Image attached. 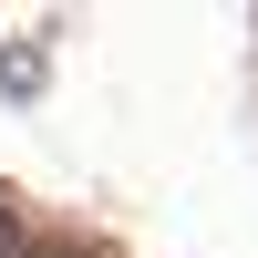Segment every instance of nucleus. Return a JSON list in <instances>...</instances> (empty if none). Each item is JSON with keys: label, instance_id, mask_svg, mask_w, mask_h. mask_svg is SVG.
<instances>
[{"label": "nucleus", "instance_id": "nucleus-3", "mask_svg": "<svg viewBox=\"0 0 258 258\" xmlns=\"http://www.w3.org/2000/svg\"><path fill=\"white\" fill-rule=\"evenodd\" d=\"M21 258H62V248H21Z\"/></svg>", "mask_w": 258, "mask_h": 258}, {"label": "nucleus", "instance_id": "nucleus-2", "mask_svg": "<svg viewBox=\"0 0 258 258\" xmlns=\"http://www.w3.org/2000/svg\"><path fill=\"white\" fill-rule=\"evenodd\" d=\"M0 258H21V238H11V217H0Z\"/></svg>", "mask_w": 258, "mask_h": 258}, {"label": "nucleus", "instance_id": "nucleus-1", "mask_svg": "<svg viewBox=\"0 0 258 258\" xmlns=\"http://www.w3.org/2000/svg\"><path fill=\"white\" fill-rule=\"evenodd\" d=\"M0 93H11V103H31V93H41V62H31V52H11V62H0Z\"/></svg>", "mask_w": 258, "mask_h": 258}]
</instances>
